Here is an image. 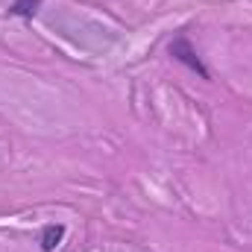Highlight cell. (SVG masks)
I'll return each mask as SVG.
<instances>
[{
    "label": "cell",
    "instance_id": "obj_1",
    "mask_svg": "<svg viewBox=\"0 0 252 252\" xmlns=\"http://www.w3.org/2000/svg\"><path fill=\"white\" fill-rule=\"evenodd\" d=\"M167 56L173 59V62L185 64L188 70H193L199 79H211V70L205 67V62L199 59V53H196V47L190 44V38L185 35V32H179L170 44H167Z\"/></svg>",
    "mask_w": 252,
    "mask_h": 252
},
{
    "label": "cell",
    "instance_id": "obj_2",
    "mask_svg": "<svg viewBox=\"0 0 252 252\" xmlns=\"http://www.w3.org/2000/svg\"><path fill=\"white\" fill-rule=\"evenodd\" d=\"M64 229L62 223H47L44 229H41V235H38V247H41V252H56L59 247H62L64 241Z\"/></svg>",
    "mask_w": 252,
    "mask_h": 252
},
{
    "label": "cell",
    "instance_id": "obj_3",
    "mask_svg": "<svg viewBox=\"0 0 252 252\" xmlns=\"http://www.w3.org/2000/svg\"><path fill=\"white\" fill-rule=\"evenodd\" d=\"M41 6H44V0H12L9 3V15L12 18H24V21H32Z\"/></svg>",
    "mask_w": 252,
    "mask_h": 252
}]
</instances>
